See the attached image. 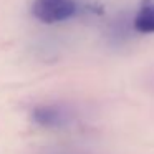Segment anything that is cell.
Masks as SVG:
<instances>
[{"instance_id": "cell-2", "label": "cell", "mask_w": 154, "mask_h": 154, "mask_svg": "<svg viewBox=\"0 0 154 154\" xmlns=\"http://www.w3.org/2000/svg\"><path fill=\"white\" fill-rule=\"evenodd\" d=\"M32 119L40 128L60 129L70 124V113L58 104H38L32 109Z\"/></svg>"}, {"instance_id": "cell-3", "label": "cell", "mask_w": 154, "mask_h": 154, "mask_svg": "<svg viewBox=\"0 0 154 154\" xmlns=\"http://www.w3.org/2000/svg\"><path fill=\"white\" fill-rule=\"evenodd\" d=\"M141 7L134 15L133 27L139 33H154V0H139Z\"/></svg>"}, {"instance_id": "cell-1", "label": "cell", "mask_w": 154, "mask_h": 154, "mask_svg": "<svg viewBox=\"0 0 154 154\" xmlns=\"http://www.w3.org/2000/svg\"><path fill=\"white\" fill-rule=\"evenodd\" d=\"M78 5L75 0H35L32 14L43 23H60L75 17Z\"/></svg>"}]
</instances>
